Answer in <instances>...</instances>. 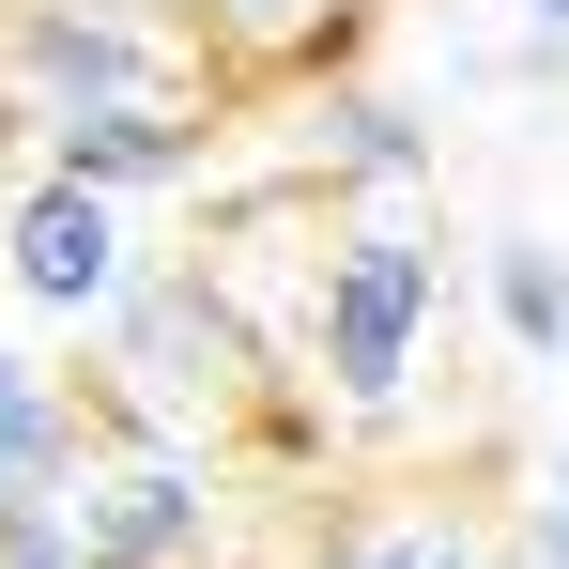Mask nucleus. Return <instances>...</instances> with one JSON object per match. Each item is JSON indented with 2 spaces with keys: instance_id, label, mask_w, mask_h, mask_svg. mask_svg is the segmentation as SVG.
Instances as JSON below:
<instances>
[{
  "instance_id": "5",
  "label": "nucleus",
  "mask_w": 569,
  "mask_h": 569,
  "mask_svg": "<svg viewBox=\"0 0 569 569\" xmlns=\"http://www.w3.org/2000/svg\"><path fill=\"white\" fill-rule=\"evenodd\" d=\"M123 278H139V231H123V200L47 186V170L0 200V292H16L31 323H108V308H123Z\"/></svg>"
},
{
  "instance_id": "16",
  "label": "nucleus",
  "mask_w": 569,
  "mask_h": 569,
  "mask_svg": "<svg viewBox=\"0 0 569 569\" xmlns=\"http://www.w3.org/2000/svg\"><path fill=\"white\" fill-rule=\"evenodd\" d=\"M555 385H569V355H555Z\"/></svg>"
},
{
  "instance_id": "11",
  "label": "nucleus",
  "mask_w": 569,
  "mask_h": 569,
  "mask_svg": "<svg viewBox=\"0 0 569 569\" xmlns=\"http://www.w3.org/2000/svg\"><path fill=\"white\" fill-rule=\"evenodd\" d=\"M339 16H355V0H216V31H231L247 62H292V47H323Z\"/></svg>"
},
{
  "instance_id": "8",
  "label": "nucleus",
  "mask_w": 569,
  "mask_h": 569,
  "mask_svg": "<svg viewBox=\"0 0 569 569\" xmlns=\"http://www.w3.org/2000/svg\"><path fill=\"white\" fill-rule=\"evenodd\" d=\"M78 447H93V431H78V385L47 370L31 339H0V492H62Z\"/></svg>"
},
{
  "instance_id": "7",
  "label": "nucleus",
  "mask_w": 569,
  "mask_h": 569,
  "mask_svg": "<svg viewBox=\"0 0 569 569\" xmlns=\"http://www.w3.org/2000/svg\"><path fill=\"white\" fill-rule=\"evenodd\" d=\"M431 154H447V139H431L400 93H370V78H323V93H308V170H323V186L400 200V186H431Z\"/></svg>"
},
{
  "instance_id": "9",
  "label": "nucleus",
  "mask_w": 569,
  "mask_h": 569,
  "mask_svg": "<svg viewBox=\"0 0 569 569\" xmlns=\"http://www.w3.org/2000/svg\"><path fill=\"white\" fill-rule=\"evenodd\" d=\"M492 339H508L523 370H555V355H569V247L492 231Z\"/></svg>"
},
{
  "instance_id": "13",
  "label": "nucleus",
  "mask_w": 569,
  "mask_h": 569,
  "mask_svg": "<svg viewBox=\"0 0 569 569\" xmlns=\"http://www.w3.org/2000/svg\"><path fill=\"white\" fill-rule=\"evenodd\" d=\"M523 569H569V447L539 462V492H523Z\"/></svg>"
},
{
  "instance_id": "4",
  "label": "nucleus",
  "mask_w": 569,
  "mask_h": 569,
  "mask_svg": "<svg viewBox=\"0 0 569 569\" xmlns=\"http://www.w3.org/2000/svg\"><path fill=\"white\" fill-rule=\"evenodd\" d=\"M62 523H78V555H93V569H216V539H231L216 462H186V447H123V462L78 447Z\"/></svg>"
},
{
  "instance_id": "2",
  "label": "nucleus",
  "mask_w": 569,
  "mask_h": 569,
  "mask_svg": "<svg viewBox=\"0 0 569 569\" xmlns=\"http://www.w3.org/2000/svg\"><path fill=\"white\" fill-rule=\"evenodd\" d=\"M108 370H123V431H139V447L216 462V416L262 400V339L231 323V278H200V262H139L123 308H108Z\"/></svg>"
},
{
  "instance_id": "14",
  "label": "nucleus",
  "mask_w": 569,
  "mask_h": 569,
  "mask_svg": "<svg viewBox=\"0 0 569 569\" xmlns=\"http://www.w3.org/2000/svg\"><path fill=\"white\" fill-rule=\"evenodd\" d=\"M508 16H523V62L555 78V62H569V0H508Z\"/></svg>"
},
{
  "instance_id": "15",
  "label": "nucleus",
  "mask_w": 569,
  "mask_h": 569,
  "mask_svg": "<svg viewBox=\"0 0 569 569\" xmlns=\"http://www.w3.org/2000/svg\"><path fill=\"white\" fill-rule=\"evenodd\" d=\"M16 186H31V108L0 93V200H16Z\"/></svg>"
},
{
  "instance_id": "1",
  "label": "nucleus",
  "mask_w": 569,
  "mask_h": 569,
  "mask_svg": "<svg viewBox=\"0 0 569 569\" xmlns=\"http://www.w3.org/2000/svg\"><path fill=\"white\" fill-rule=\"evenodd\" d=\"M431 323H447V247H431L416 216L323 231V262H308V385H323L339 416H400Z\"/></svg>"
},
{
  "instance_id": "12",
  "label": "nucleus",
  "mask_w": 569,
  "mask_h": 569,
  "mask_svg": "<svg viewBox=\"0 0 569 569\" xmlns=\"http://www.w3.org/2000/svg\"><path fill=\"white\" fill-rule=\"evenodd\" d=\"M0 569H93L78 523H62V492H0Z\"/></svg>"
},
{
  "instance_id": "3",
  "label": "nucleus",
  "mask_w": 569,
  "mask_h": 569,
  "mask_svg": "<svg viewBox=\"0 0 569 569\" xmlns=\"http://www.w3.org/2000/svg\"><path fill=\"white\" fill-rule=\"evenodd\" d=\"M0 93L31 123H78V108H200V47L139 0H16L0 16Z\"/></svg>"
},
{
  "instance_id": "6",
  "label": "nucleus",
  "mask_w": 569,
  "mask_h": 569,
  "mask_svg": "<svg viewBox=\"0 0 569 569\" xmlns=\"http://www.w3.org/2000/svg\"><path fill=\"white\" fill-rule=\"evenodd\" d=\"M31 170L93 200H170L216 170V123L200 108H78V123H31Z\"/></svg>"
},
{
  "instance_id": "10",
  "label": "nucleus",
  "mask_w": 569,
  "mask_h": 569,
  "mask_svg": "<svg viewBox=\"0 0 569 569\" xmlns=\"http://www.w3.org/2000/svg\"><path fill=\"white\" fill-rule=\"evenodd\" d=\"M308 569H492L462 508H400V523H323Z\"/></svg>"
}]
</instances>
